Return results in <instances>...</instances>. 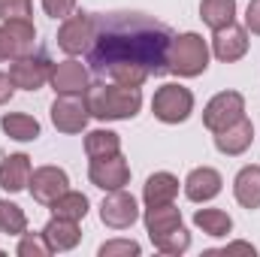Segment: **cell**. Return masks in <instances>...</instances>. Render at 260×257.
Segmentation results:
<instances>
[{
    "label": "cell",
    "instance_id": "cell-30",
    "mask_svg": "<svg viewBox=\"0 0 260 257\" xmlns=\"http://www.w3.org/2000/svg\"><path fill=\"white\" fill-rule=\"evenodd\" d=\"M139 242H133V239H109V242H103L100 248H97V254L100 257H139Z\"/></svg>",
    "mask_w": 260,
    "mask_h": 257
},
{
    "label": "cell",
    "instance_id": "cell-27",
    "mask_svg": "<svg viewBox=\"0 0 260 257\" xmlns=\"http://www.w3.org/2000/svg\"><path fill=\"white\" fill-rule=\"evenodd\" d=\"M0 233H6V236L27 233V215H24L21 206H15L9 200H0Z\"/></svg>",
    "mask_w": 260,
    "mask_h": 257
},
{
    "label": "cell",
    "instance_id": "cell-19",
    "mask_svg": "<svg viewBox=\"0 0 260 257\" xmlns=\"http://www.w3.org/2000/svg\"><path fill=\"white\" fill-rule=\"evenodd\" d=\"M43 236L52 245V251H73L79 245V239H82V230H79V221L52 215V221L43 227Z\"/></svg>",
    "mask_w": 260,
    "mask_h": 257
},
{
    "label": "cell",
    "instance_id": "cell-10",
    "mask_svg": "<svg viewBox=\"0 0 260 257\" xmlns=\"http://www.w3.org/2000/svg\"><path fill=\"white\" fill-rule=\"evenodd\" d=\"M52 76V61L46 55H24L9 61V79L21 91H40Z\"/></svg>",
    "mask_w": 260,
    "mask_h": 257
},
{
    "label": "cell",
    "instance_id": "cell-26",
    "mask_svg": "<svg viewBox=\"0 0 260 257\" xmlns=\"http://www.w3.org/2000/svg\"><path fill=\"white\" fill-rule=\"evenodd\" d=\"M121 151V136L115 130H91L85 136V154L88 157H106Z\"/></svg>",
    "mask_w": 260,
    "mask_h": 257
},
{
    "label": "cell",
    "instance_id": "cell-18",
    "mask_svg": "<svg viewBox=\"0 0 260 257\" xmlns=\"http://www.w3.org/2000/svg\"><path fill=\"white\" fill-rule=\"evenodd\" d=\"M30 173H34V167H30L27 154H9L0 160V188L9 194L24 191L30 182Z\"/></svg>",
    "mask_w": 260,
    "mask_h": 257
},
{
    "label": "cell",
    "instance_id": "cell-3",
    "mask_svg": "<svg viewBox=\"0 0 260 257\" xmlns=\"http://www.w3.org/2000/svg\"><path fill=\"white\" fill-rule=\"evenodd\" d=\"M167 67H170V73H176L182 79L203 76L206 67H209V46H206V40L200 34H194V30L173 37L170 55H167Z\"/></svg>",
    "mask_w": 260,
    "mask_h": 257
},
{
    "label": "cell",
    "instance_id": "cell-4",
    "mask_svg": "<svg viewBox=\"0 0 260 257\" xmlns=\"http://www.w3.org/2000/svg\"><path fill=\"white\" fill-rule=\"evenodd\" d=\"M151 112L164 124H182V121H188L191 112H194V94H191V88H185L179 82L160 85L154 91V97H151Z\"/></svg>",
    "mask_w": 260,
    "mask_h": 257
},
{
    "label": "cell",
    "instance_id": "cell-33",
    "mask_svg": "<svg viewBox=\"0 0 260 257\" xmlns=\"http://www.w3.org/2000/svg\"><path fill=\"white\" fill-rule=\"evenodd\" d=\"M245 30L260 37V0H251L248 9H245Z\"/></svg>",
    "mask_w": 260,
    "mask_h": 257
},
{
    "label": "cell",
    "instance_id": "cell-35",
    "mask_svg": "<svg viewBox=\"0 0 260 257\" xmlns=\"http://www.w3.org/2000/svg\"><path fill=\"white\" fill-rule=\"evenodd\" d=\"M230 251H245V254L254 257V245H248V242H230V245H224L218 254H230Z\"/></svg>",
    "mask_w": 260,
    "mask_h": 257
},
{
    "label": "cell",
    "instance_id": "cell-34",
    "mask_svg": "<svg viewBox=\"0 0 260 257\" xmlns=\"http://www.w3.org/2000/svg\"><path fill=\"white\" fill-rule=\"evenodd\" d=\"M12 91H15V85H12L9 73H0V106H3V103H9Z\"/></svg>",
    "mask_w": 260,
    "mask_h": 257
},
{
    "label": "cell",
    "instance_id": "cell-28",
    "mask_svg": "<svg viewBox=\"0 0 260 257\" xmlns=\"http://www.w3.org/2000/svg\"><path fill=\"white\" fill-rule=\"evenodd\" d=\"M15 254L18 257H49V254H55V251H52V245L46 242L43 233H21Z\"/></svg>",
    "mask_w": 260,
    "mask_h": 257
},
{
    "label": "cell",
    "instance_id": "cell-11",
    "mask_svg": "<svg viewBox=\"0 0 260 257\" xmlns=\"http://www.w3.org/2000/svg\"><path fill=\"white\" fill-rule=\"evenodd\" d=\"M27 191L37 203L43 206H52L64 191H70V176H67L61 167H37L30 173V182H27Z\"/></svg>",
    "mask_w": 260,
    "mask_h": 257
},
{
    "label": "cell",
    "instance_id": "cell-16",
    "mask_svg": "<svg viewBox=\"0 0 260 257\" xmlns=\"http://www.w3.org/2000/svg\"><path fill=\"white\" fill-rule=\"evenodd\" d=\"M221 185H224V179H221L218 170L197 167V170L188 173V179H185V197L191 203H209V200H215L221 194Z\"/></svg>",
    "mask_w": 260,
    "mask_h": 257
},
{
    "label": "cell",
    "instance_id": "cell-5",
    "mask_svg": "<svg viewBox=\"0 0 260 257\" xmlns=\"http://www.w3.org/2000/svg\"><path fill=\"white\" fill-rule=\"evenodd\" d=\"M91 40H94V15L91 12H73L61 21V30H58V49L67 52L70 58L82 55L91 49Z\"/></svg>",
    "mask_w": 260,
    "mask_h": 257
},
{
    "label": "cell",
    "instance_id": "cell-17",
    "mask_svg": "<svg viewBox=\"0 0 260 257\" xmlns=\"http://www.w3.org/2000/svg\"><path fill=\"white\" fill-rule=\"evenodd\" d=\"M182 227V209H176V203H167V206H145V230H148V239L151 245L160 242L164 236H170L173 230Z\"/></svg>",
    "mask_w": 260,
    "mask_h": 257
},
{
    "label": "cell",
    "instance_id": "cell-23",
    "mask_svg": "<svg viewBox=\"0 0 260 257\" xmlns=\"http://www.w3.org/2000/svg\"><path fill=\"white\" fill-rule=\"evenodd\" d=\"M0 127L15 142H34L40 136V121L34 115H24V112H6L0 118Z\"/></svg>",
    "mask_w": 260,
    "mask_h": 257
},
{
    "label": "cell",
    "instance_id": "cell-31",
    "mask_svg": "<svg viewBox=\"0 0 260 257\" xmlns=\"http://www.w3.org/2000/svg\"><path fill=\"white\" fill-rule=\"evenodd\" d=\"M34 3L30 0H0V21H15V18H30Z\"/></svg>",
    "mask_w": 260,
    "mask_h": 257
},
{
    "label": "cell",
    "instance_id": "cell-15",
    "mask_svg": "<svg viewBox=\"0 0 260 257\" xmlns=\"http://www.w3.org/2000/svg\"><path fill=\"white\" fill-rule=\"evenodd\" d=\"M251 142H254V124H251L248 115L236 118L233 124H227L224 130L215 133V148H218L221 154H227V157H236V154L248 151Z\"/></svg>",
    "mask_w": 260,
    "mask_h": 257
},
{
    "label": "cell",
    "instance_id": "cell-7",
    "mask_svg": "<svg viewBox=\"0 0 260 257\" xmlns=\"http://www.w3.org/2000/svg\"><path fill=\"white\" fill-rule=\"evenodd\" d=\"M88 179L100 191H118V188H124L130 182V167H127V160H124V154L115 151V154H106V157H91Z\"/></svg>",
    "mask_w": 260,
    "mask_h": 257
},
{
    "label": "cell",
    "instance_id": "cell-2",
    "mask_svg": "<svg viewBox=\"0 0 260 257\" xmlns=\"http://www.w3.org/2000/svg\"><path fill=\"white\" fill-rule=\"evenodd\" d=\"M85 103H88V112L100 121H127V118H136L142 109V91L118 82H97V85H88Z\"/></svg>",
    "mask_w": 260,
    "mask_h": 257
},
{
    "label": "cell",
    "instance_id": "cell-6",
    "mask_svg": "<svg viewBox=\"0 0 260 257\" xmlns=\"http://www.w3.org/2000/svg\"><path fill=\"white\" fill-rule=\"evenodd\" d=\"M242 115H245V97H242L239 91H221V94H215V97L206 103V109H203V124H206V130L218 133V130H224L227 124H233V121L242 118Z\"/></svg>",
    "mask_w": 260,
    "mask_h": 257
},
{
    "label": "cell",
    "instance_id": "cell-22",
    "mask_svg": "<svg viewBox=\"0 0 260 257\" xmlns=\"http://www.w3.org/2000/svg\"><path fill=\"white\" fill-rule=\"evenodd\" d=\"M200 18L206 27L221 30L236 21V0H200Z\"/></svg>",
    "mask_w": 260,
    "mask_h": 257
},
{
    "label": "cell",
    "instance_id": "cell-32",
    "mask_svg": "<svg viewBox=\"0 0 260 257\" xmlns=\"http://www.w3.org/2000/svg\"><path fill=\"white\" fill-rule=\"evenodd\" d=\"M43 9H46V15H52V18H61V21H64L67 15H73V12H76V0H43Z\"/></svg>",
    "mask_w": 260,
    "mask_h": 257
},
{
    "label": "cell",
    "instance_id": "cell-12",
    "mask_svg": "<svg viewBox=\"0 0 260 257\" xmlns=\"http://www.w3.org/2000/svg\"><path fill=\"white\" fill-rule=\"evenodd\" d=\"M49 85L55 94H85L88 85H91V76H88V67L79 64L76 58H67L52 64V76H49Z\"/></svg>",
    "mask_w": 260,
    "mask_h": 257
},
{
    "label": "cell",
    "instance_id": "cell-24",
    "mask_svg": "<svg viewBox=\"0 0 260 257\" xmlns=\"http://www.w3.org/2000/svg\"><path fill=\"white\" fill-rule=\"evenodd\" d=\"M194 224L206 233V236H215V239H221V236H227V233L233 230V218H230L224 209H197Z\"/></svg>",
    "mask_w": 260,
    "mask_h": 257
},
{
    "label": "cell",
    "instance_id": "cell-9",
    "mask_svg": "<svg viewBox=\"0 0 260 257\" xmlns=\"http://www.w3.org/2000/svg\"><path fill=\"white\" fill-rule=\"evenodd\" d=\"M139 218V206H136V197L127 194L124 188L118 191H106V200L100 203V221L112 230H127L136 224Z\"/></svg>",
    "mask_w": 260,
    "mask_h": 257
},
{
    "label": "cell",
    "instance_id": "cell-29",
    "mask_svg": "<svg viewBox=\"0 0 260 257\" xmlns=\"http://www.w3.org/2000/svg\"><path fill=\"white\" fill-rule=\"evenodd\" d=\"M154 248H157L160 254L179 257V254H185V251L191 248V233H188V230H185V224H182L179 230H173L170 236H164L160 242H154Z\"/></svg>",
    "mask_w": 260,
    "mask_h": 257
},
{
    "label": "cell",
    "instance_id": "cell-21",
    "mask_svg": "<svg viewBox=\"0 0 260 257\" xmlns=\"http://www.w3.org/2000/svg\"><path fill=\"white\" fill-rule=\"evenodd\" d=\"M176 194H179V179H176L173 173H154V176H148L145 185H142V200H145V206H167V203L176 200Z\"/></svg>",
    "mask_w": 260,
    "mask_h": 257
},
{
    "label": "cell",
    "instance_id": "cell-25",
    "mask_svg": "<svg viewBox=\"0 0 260 257\" xmlns=\"http://www.w3.org/2000/svg\"><path fill=\"white\" fill-rule=\"evenodd\" d=\"M88 197L79 191H64L49 209H52V215H58V218H70V221H82L85 215H88Z\"/></svg>",
    "mask_w": 260,
    "mask_h": 257
},
{
    "label": "cell",
    "instance_id": "cell-14",
    "mask_svg": "<svg viewBox=\"0 0 260 257\" xmlns=\"http://www.w3.org/2000/svg\"><path fill=\"white\" fill-rule=\"evenodd\" d=\"M212 34H215L212 37V55L218 61L233 64V61H239V58L248 55V30L239 27L236 21L227 24V27H221V30H212Z\"/></svg>",
    "mask_w": 260,
    "mask_h": 257
},
{
    "label": "cell",
    "instance_id": "cell-8",
    "mask_svg": "<svg viewBox=\"0 0 260 257\" xmlns=\"http://www.w3.org/2000/svg\"><path fill=\"white\" fill-rule=\"evenodd\" d=\"M88 103L85 94H58L52 103V124L61 133H82L88 127Z\"/></svg>",
    "mask_w": 260,
    "mask_h": 257
},
{
    "label": "cell",
    "instance_id": "cell-20",
    "mask_svg": "<svg viewBox=\"0 0 260 257\" xmlns=\"http://www.w3.org/2000/svg\"><path fill=\"white\" fill-rule=\"evenodd\" d=\"M233 197L242 209H260V167H242L233 179Z\"/></svg>",
    "mask_w": 260,
    "mask_h": 257
},
{
    "label": "cell",
    "instance_id": "cell-1",
    "mask_svg": "<svg viewBox=\"0 0 260 257\" xmlns=\"http://www.w3.org/2000/svg\"><path fill=\"white\" fill-rule=\"evenodd\" d=\"M173 30L142 12H103L94 15V40L88 64L94 73L109 76L118 85L142 88L148 76L170 73Z\"/></svg>",
    "mask_w": 260,
    "mask_h": 257
},
{
    "label": "cell",
    "instance_id": "cell-13",
    "mask_svg": "<svg viewBox=\"0 0 260 257\" xmlns=\"http://www.w3.org/2000/svg\"><path fill=\"white\" fill-rule=\"evenodd\" d=\"M3 49H6V61L34 55L37 49V27L30 18H15V21H3Z\"/></svg>",
    "mask_w": 260,
    "mask_h": 257
},
{
    "label": "cell",
    "instance_id": "cell-36",
    "mask_svg": "<svg viewBox=\"0 0 260 257\" xmlns=\"http://www.w3.org/2000/svg\"><path fill=\"white\" fill-rule=\"evenodd\" d=\"M0 61H6V49H3V27H0Z\"/></svg>",
    "mask_w": 260,
    "mask_h": 257
}]
</instances>
